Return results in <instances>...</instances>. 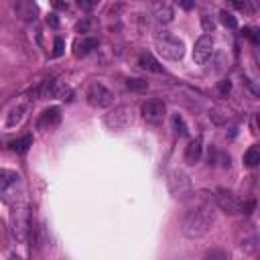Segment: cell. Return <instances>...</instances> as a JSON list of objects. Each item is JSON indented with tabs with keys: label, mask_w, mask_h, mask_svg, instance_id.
I'll use <instances>...</instances> for the list:
<instances>
[{
	"label": "cell",
	"mask_w": 260,
	"mask_h": 260,
	"mask_svg": "<svg viewBox=\"0 0 260 260\" xmlns=\"http://www.w3.org/2000/svg\"><path fill=\"white\" fill-rule=\"evenodd\" d=\"M258 163H260V151H258V147H250L244 153V165L246 167H256Z\"/></svg>",
	"instance_id": "obj_18"
},
{
	"label": "cell",
	"mask_w": 260,
	"mask_h": 260,
	"mask_svg": "<svg viewBox=\"0 0 260 260\" xmlns=\"http://www.w3.org/2000/svg\"><path fill=\"white\" fill-rule=\"evenodd\" d=\"M94 49H98V39H94V37H83V39L75 41V45H73V55H75V57H85V55H90Z\"/></svg>",
	"instance_id": "obj_12"
},
{
	"label": "cell",
	"mask_w": 260,
	"mask_h": 260,
	"mask_svg": "<svg viewBox=\"0 0 260 260\" xmlns=\"http://www.w3.org/2000/svg\"><path fill=\"white\" fill-rule=\"evenodd\" d=\"M179 5H181V7L185 9V11H189V9H193V3H179Z\"/></svg>",
	"instance_id": "obj_32"
},
{
	"label": "cell",
	"mask_w": 260,
	"mask_h": 260,
	"mask_svg": "<svg viewBox=\"0 0 260 260\" xmlns=\"http://www.w3.org/2000/svg\"><path fill=\"white\" fill-rule=\"evenodd\" d=\"M165 116H167V104H165L163 100L153 98V100H149V102L143 104V118H145L149 124L159 126V124H163Z\"/></svg>",
	"instance_id": "obj_8"
},
{
	"label": "cell",
	"mask_w": 260,
	"mask_h": 260,
	"mask_svg": "<svg viewBox=\"0 0 260 260\" xmlns=\"http://www.w3.org/2000/svg\"><path fill=\"white\" fill-rule=\"evenodd\" d=\"M215 197L209 191H193V195L187 199V209L181 222V230L187 238H201L209 232V228L215 222Z\"/></svg>",
	"instance_id": "obj_1"
},
{
	"label": "cell",
	"mask_w": 260,
	"mask_h": 260,
	"mask_svg": "<svg viewBox=\"0 0 260 260\" xmlns=\"http://www.w3.org/2000/svg\"><path fill=\"white\" fill-rule=\"evenodd\" d=\"M63 49H65V43L61 37H55V49H53V57H59L63 55Z\"/></svg>",
	"instance_id": "obj_27"
},
{
	"label": "cell",
	"mask_w": 260,
	"mask_h": 260,
	"mask_svg": "<svg viewBox=\"0 0 260 260\" xmlns=\"http://www.w3.org/2000/svg\"><path fill=\"white\" fill-rule=\"evenodd\" d=\"M55 7H57V9H65V11H67V3H55Z\"/></svg>",
	"instance_id": "obj_33"
},
{
	"label": "cell",
	"mask_w": 260,
	"mask_h": 260,
	"mask_svg": "<svg viewBox=\"0 0 260 260\" xmlns=\"http://www.w3.org/2000/svg\"><path fill=\"white\" fill-rule=\"evenodd\" d=\"M47 25H49V27H53V29H57V27H59V19H57V15H49V17H47Z\"/></svg>",
	"instance_id": "obj_30"
},
{
	"label": "cell",
	"mask_w": 260,
	"mask_h": 260,
	"mask_svg": "<svg viewBox=\"0 0 260 260\" xmlns=\"http://www.w3.org/2000/svg\"><path fill=\"white\" fill-rule=\"evenodd\" d=\"M167 187H169V193L179 199V201H187L191 195H193V183H191V177L177 169V171H171L169 177H167Z\"/></svg>",
	"instance_id": "obj_5"
},
{
	"label": "cell",
	"mask_w": 260,
	"mask_h": 260,
	"mask_svg": "<svg viewBox=\"0 0 260 260\" xmlns=\"http://www.w3.org/2000/svg\"><path fill=\"white\" fill-rule=\"evenodd\" d=\"M133 124V108L130 106H116L104 116V126L110 130H120Z\"/></svg>",
	"instance_id": "obj_7"
},
{
	"label": "cell",
	"mask_w": 260,
	"mask_h": 260,
	"mask_svg": "<svg viewBox=\"0 0 260 260\" xmlns=\"http://www.w3.org/2000/svg\"><path fill=\"white\" fill-rule=\"evenodd\" d=\"M33 230V224H31V211H29V205L27 203H17L13 205V211H11V232L13 236L19 240V242H25L29 238Z\"/></svg>",
	"instance_id": "obj_3"
},
{
	"label": "cell",
	"mask_w": 260,
	"mask_h": 260,
	"mask_svg": "<svg viewBox=\"0 0 260 260\" xmlns=\"http://www.w3.org/2000/svg\"><path fill=\"white\" fill-rule=\"evenodd\" d=\"M126 88H128L130 92H145V90L149 88V83H147L145 79L133 77V79H128V81H126Z\"/></svg>",
	"instance_id": "obj_22"
},
{
	"label": "cell",
	"mask_w": 260,
	"mask_h": 260,
	"mask_svg": "<svg viewBox=\"0 0 260 260\" xmlns=\"http://www.w3.org/2000/svg\"><path fill=\"white\" fill-rule=\"evenodd\" d=\"M230 90H232L230 79H222V81H220V94H222V96H228V94H230Z\"/></svg>",
	"instance_id": "obj_28"
},
{
	"label": "cell",
	"mask_w": 260,
	"mask_h": 260,
	"mask_svg": "<svg viewBox=\"0 0 260 260\" xmlns=\"http://www.w3.org/2000/svg\"><path fill=\"white\" fill-rule=\"evenodd\" d=\"M59 122H61V110H59L57 106H53V108L43 110V114H41L39 120H37V128H39V130H51V128H55Z\"/></svg>",
	"instance_id": "obj_11"
},
{
	"label": "cell",
	"mask_w": 260,
	"mask_h": 260,
	"mask_svg": "<svg viewBox=\"0 0 260 260\" xmlns=\"http://www.w3.org/2000/svg\"><path fill=\"white\" fill-rule=\"evenodd\" d=\"M242 35H244L246 39H250V41H252L254 45L258 43V29H254V27H244Z\"/></svg>",
	"instance_id": "obj_25"
},
{
	"label": "cell",
	"mask_w": 260,
	"mask_h": 260,
	"mask_svg": "<svg viewBox=\"0 0 260 260\" xmlns=\"http://www.w3.org/2000/svg\"><path fill=\"white\" fill-rule=\"evenodd\" d=\"M201 153H203V141H201V139H195V141H191V143L187 145V149H185V161H187L189 165H195V163L201 159Z\"/></svg>",
	"instance_id": "obj_13"
},
{
	"label": "cell",
	"mask_w": 260,
	"mask_h": 260,
	"mask_svg": "<svg viewBox=\"0 0 260 260\" xmlns=\"http://www.w3.org/2000/svg\"><path fill=\"white\" fill-rule=\"evenodd\" d=\"M15 11L25 21H35V17H37V5H33V3H17Z\"/></svg>",
	"instance_id": "obj_16"
},
{
	"label": "cell",
	"mask_w": 260,
	"mask_h": 260,
	"mask_svg": "<svg viewBox=\"0 0 260 260\" xmlns=\"http://www.w3.org/2000/svg\"><path fill=\"white\" fill-rule=\"evenodd\" d=\"M155 47L165 59H171V61H179L185 55L183 39H179L177 35H173L169 31H161L155 35Z\"/></svg>",
	"instance_id": "obj_2"
},
{
	"label": "cell",
	"mask_w": 260,
	"mask_h": 260,
	"mask_svg": "<svg viewBox=\"0 0 260 260\" xmlns=\"http://www.w3.org/2000/svg\"><path fill=\"white\" fill-rule=\"evenodd\" d=\"M139 65L147 71H153V73H163V65L159 63V59L153 55V53H141L139 55Z\"/></svg>",
	"instance_id": "obj_14"
},
{
	"label": "cell",
	"mask_w": 260,
	"mask_h": 260,
	"mask_svg": "<svg viewBox=\"0 0 260 260\" xmlns=\"http://www.w3.org/2000/svg\"><path fill=\"white\" fill-rule=\"evenodd\" d=\"M21 183V175L11 169H0V197L9 203L11 191Z\"/></svg>",
	"instance_id": "obj_9"
},
{
	"label": "cell",
	"mask_w": 260,
	"mask_h": 260,
	"mask_svg": "<svg viewBox=\"0 0 260 260\" xmlns=\"http://www.w3.org/2000/svg\"><path fill=\"white\" fill-rule=\"evenodd\" d=\"M75 31H77V33H88V31H90V21L77 23V25H75Z\"/></svg>",
	"instance_id": "obj_29"
},
{
	"label": "cell",
	"mask_w": 260,
	"mask_h": 260,
	"mask_svg": "<svg viewBox=\"0 0 260 260\" xmlns=\"http://www.w3.org/2000/svg\"><path fill=\"white\" fill-rule=\"evenodd\" d=\"M155 17H157V21H159V23L169 25V23L173 21V17H175L173 7H171V5H167V3H159V5H155Z\"/></svg>",
	"instance_id": "obj_15"
},
{
	"label": "cell",
	"mask_w": 260,
	"mask_h": 260,
	"mask_svg": "<svg viewBox=\"0 0 260 260\" xmlns=\"http://www.w3.org/2000/svg\"><path fill=\"white\" fill-rule=\"evenodd\" d=\"M173 128H175V133L179 137H187L189 135V130H187V126H185V122H183V118L179 114H173Z\"/></svg>",
	"instance_id": "obj_21"
},
{
	"label": "cell",
	"mask_w": 260,
	"mask_h": 260,
	"mask_svg": "<svg viewBox=\"0 0 260 260\" xmlns=\"http://www.w3.org/2000/svg\"><path fill=\"white\" fill-rule=\"evenodd\" d=\"M85 98H88V104L94 108H110L114 104V92L100 81H94L88 88Z\"/></svg>",
	"instance_id": "obj_6"
},
{
	"label": "cell",
	"mask_w": 260,
	"mask_h": 260,
	"mask_svg": "<svg viewBox=\"0 0 260 260\" xmlns=\"http://www.w3.org/2000/svg\"><path fill=\"white\" fill-rule=\"evenodd\" d=\"M232 7L238 9V11H242V13H252L254 11V5L248 3V0H244V3H232Z\"/></svg>",
	"instance_id": "obj_26"
},
{
	"label": "cell",
	"mask_w": 260,
	"mask_h": 260,
	"mask_svg": "<svg viewBox=\"0 0 260 260\" xmlns=\"http://www.w3.org/2000/svg\"><path fill=\"white\" fill-rule=\"evenodd\" d=\"M29 147H33V137H23V139H17V141H13L11 143V149L15 151V153H27L29 151Z\"/></svg>",
	"instance_id": "obj_17"
},
{
	"label": "cell",
	"mask_w": 260,
	"mask_h": 260,
	"mask_svg": "<svg viewBox=\"0 0 260 260\" xmlns=\"http://www.w3.org/2000/svg\"><path fill=\"white\" fill-rule=\"evenodd\" d=\"M203 260H230V252L224 248H209L205 252Z\"/></svg>",
	"instance_id": "obj_19"
},
{
	"label": "cell",
	"mask_w": 260,
	"mask_h": 260,
	"mask_svg": "<svg viewBox=\"0 0 260 260\" xmlns=\"http://www.w3.org/2000/svg\"><path fill=\"white\" fill-rule=\"evenodd\" d=\"M9 260H21V258H19V256H17V254H13V256H11V258H9Z\"/></svg>",
	"instance_id": "obj_34"
},
{
	"label": "cell",
	"mask_w": 260,
	"mask_h": 260,
	"mask_svg": "<svg viewBox=\"0 0 260 260\" xmlns=\"http://www.w3.org/2000/svg\"><path fill=\"white\" fill-rule=\"evenodd\" d=\"M220 21H222V25H224V27H228V29H238L236 19H234L228 11H222V13H220Z\"/></svg>",
	"instance_id": "obj_23"
},
{
	"label": "cell",
	"mask_w": 260,
	"mask_h": 260,
	"mask_svg": "<svg viewBox=\"0 0 260 260\" xmlns=\"http://www.w3.org/2000/svg\"><path fill=\"white\" fill-rule=\"evenodd\" d=\"M213 53V39L209 35H203L195 41V47H193V61L203 65Z\"/></svg>",
	"instance_id": "obj_10"
},
{
	"label": "cell",
	"mask_w": 260,
	"mask_h": 260,
	"mask_svg": "<svg viewBox=\"0 0 260 260\" xmlns=\"http://www.w3.org/2000/svg\"><path fill=\"white\" fill-rule=\"evenodd\" d=\"M215 197V205L230 213V215H238V213H250L254 209V201H242L236 193L228 191V189H218V193L213 195Z\"/></svg>",
	"instance_id": "obj_4"
},
{
	"label": "cell",
	"mask_w": 260,
	"mask_h": 260,
	"mask_svg": "<svg viewBox=\"0 0 260 260\" xmlns=\"http://www.w3.org/2000/svg\"><path fill=\"white\" fill-rule=\"evenodd\" d=\"M201 27L205 33H213L215 31V21L209 15H201Z\"/></svg>",
	"instance_id": "obj_24"
},
{
	"label": "cell",
	"mask_w": 260,
	"mask_h": 260,
	"mask_svg": "<svg viewBox=\"0 0 260 260\" xmlns=\"http://www.w3.org/2000/svg\"><path fill=\"white\" fill-rule=\"evenodd\" d=\"M23 114H25V108H23V106H21V108L11 110V114H9V118H7V126H9V128L17 126V124L23 120Z\"/></svg>",
	"instance_id": "obj_20"
},
{
	"label": "cell",
	"mask_w": 260,
	"mask_h": 260,
	"mask_svg": "<svg viewBox=\"0 0 260 260\" xmlns=\"http://www.w3.org/2000/svg\"><path fill=\"white\" fill-rule=\"evenodd\" d=\"M96 5H98V3H83V0H79V7H81V9H88V11L94 9Z\"/></svg>",
	"instance_id": "obj_31"
}]
</instances>
